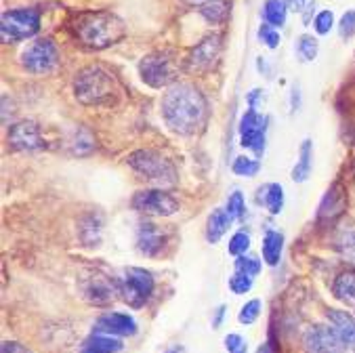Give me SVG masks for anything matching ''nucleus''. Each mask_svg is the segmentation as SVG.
<instances>
[{"label":"nucleus","instance_id":"aec40b11","mask_svg":"<svg viewBox=\"0 0 355 353\" xmlns=\"http://www.w3.org/2000/svg\"><path fill=\"white\" fill-rule=\"evenodd\" d=\"M122 341L110 334H99L95 332L93 336H89L78 353H120L122 351Z\"/></svg>","mask_w":355,"mask_h":353},{"label":"nucleus","instance_id":"7ed1b4c3","mask_svg":"<svg viewBox=\"0 0 355 353\" xmlns=\"http://www.w3.org/2000/svg\"><path fill=\"white\" fill-rule=\"evenodd\" d=\"M74 95L83 105H112L116 103L120 89L116 78L101 65H87L74 78Z\"/></svg>","mask_w":355,"mask_h":353},{"label":"nucleus","instance_id":"a19ab883","mask_svg":"<svg viewBox=\"0 0 355 353\" xmlns=\"http://www.w3.org/2000/svg\"><path fill=\"white\" fill-rule=\"evenodd\" d=\"M288 7V11H295V13H301L307 9V0H284Z\"/></svg>","mask_w":355,"mask_h":353},{"label":"nucleus","instance_id":"c85d7f7f","mask_svg":"<svg viewBox=\"0 0 355 353\" xmlns=\"http://www.w3.org/2000/svg\"><path fill=\"white\" fill-rule=\"evenodd\" d=\"M232 171L238 177H254L261 171V162L254 160V158H248V156H240V158L234 160Z\"/></svg>","mask_w":355,"mask_h":353},{"label":"nucleus","instance_id":"473e14b6","mask_svg":"<svg viewBox=\"0 0 355 353\" xmlns=\"http://www.w3.org/2000/svg\"><path fill=\"white\" fill-rule=\"evenodd\" d=\"M261 301L259 299H252V301H248L246 305H242V309H240V313H238V320H240V324H246V326H250V324H254L257 320H259V316H261Z\"/></svg>","mask_w":355,"mask_h":353},{"label":"nucleus","instance_id":"bb28decb","mask_svg":"<svg viewBox=\"0 0 355 353\" xmlns=\"http://www.w3.org/2000/svg\"><path fill=\"white\" fill-rule=\"evenodd\" d=\"M318 51H320V42L318 38H313L311 34H303L299 36L297 40V55L303 63H309L318 57Z\"/></svg>","mask_w":355,"mask_h":353},{"label":"nucleus","instance_id":"f704fd0d","mask_svg":"<svg viewBox=\"0 0 355 353\" xmlns=\"http://www.w3.org/2000/svg\"><path fill=\"white\" fill-rule=\"evenodd\" d=\"M250 248V236L248 234H244V232H238V234H234L232 236V240H230V244H227V250H230V255H234V257H242V255H246V250Z\"/></svg>","mask_w":355,"mask_h":353},{"label":"nucleus","instance_id":"ea45409f","mask_svg":"<svg viewBox=\"0 0 355 353\" xmlns=\"http://www.w3.org/2000/svg\"><path fill=\"white\" fill-rule=\"evenodd\" d=\"M0 353H32V349H28L26 345H21L17 341H5Z\"/></svg>","mask_w":355,"mask_h":353},{"label":"nucleus","instance_id":"9d476101","mask_svg":"<svg viewBox=\"0 0 355 353\" xmlns=\"http://www.w3.org/2000/svg\"><path fill=\"white\" fill-rule=\"evenodd\" d=\"M265 132H267V118L259 114L257 107H248L240 120V146L252 150L257 156H263Z\"/></svg>","mask_w":355,"mask_h":353},{"label":"nucleus","instance_id":"5701e85b","mask_svg":"<svg viewBox=\"0 0 355 353\" xmlns=\"http://www.w3.org/2000/svg\"><path fill=\"white\" fill-rule=\"evenodd\" d=\"M282 250H284V236L279 232H273L269 230L263 238V246H261V252H263V261L269 265V267H275L282 259Z\"/></svg>","mask_w":355,"mask_h":353},{"label":"nucleus","instance_id":"2eb2a0df","mask_svg":"<svg viewBox=\"0 0 355 353\" xmlns=\"http://www.w3.org/2000/svg\"><path fill=\"white\" fill-rule=\"evenodd\" d=\"M95 332L99 334H110V336H132L137 334V322L128 313H103L95 322Z\"/></svg>","mask_w":355,"mask_h":353},{"label":"nucleus","instance_id":"c756f323","mask_svg":"<svg viewBox=\"0 0 355 353\" xmlns=\"http://www.w3.org/2000/svg\"><path fill=\"white\" fill-rule=\"evenodd\" d=\"M252 284H254V277L248 275V273H242V271H236L230 277V291L234 295H246V293H250Z\"/></svg>","mask_w":355,"mask_h":353},{"label":"nucleus","instance_id":"c9c22d12","mask_svg":"<svg viewBox=\"0 0 355 353\" xmlns=\"http://www.w3.org/2000/svg\"><path fill=\"white\" fill-rule=\"evenodd\" d=\"M259 38H261V42H265L269 49H277L279 42H282L277 28H273V26H269V24H263V26L259 28Z\"/></svg>","mask_w":355,"mask_h":353},{"label":"nucleus","instance_id":"58836bf2","mask_svg":"<svg viewBox=\"0 0 355 353\" xmlns=\"http://www.w3.org/2000/svg\"><path fill=\"white\" fill-rule=\"evenodd\" d=\"M225 349L227 353H248V343L242 334L232 332L225 336Z\"/></svg>","mask_w":355,"mask_h":353},{"label":"nucleus","instance_id":"4be33fe9","mask_svg":"<svg viewBox=\"0 0 355 353\" xmlns=\"http://www.w3.org/2000/svg\"><path fill=\"white\" fill-rule=\"evenodd\" d=\"M311 171H313V144H311V139H305L299 150V160L293 169V181L305 183Z\"/></svg>","mask_w":355,"mask_h":353},{"label":"nucleus","instance_id":"6ab92c4d","mask_svg":"<svg viewBox=\"0 0 355 353\" xmlns=\"http://www.w3.org/2000/svg\"><path fill=\"white\" fill-rule=\"evenodd\" d=\"M232 223H234V219L230 217V213L225 208H215L208 215V221H206V240L210 244H217L227 234Z\"/></svg>","mask_w":355,"mask_h":353},{"label":"nucleus","instance_id":"2f4dec72","mask_svg":"<svg viewBox=\"0 0 355 353\" xmlns=\"http://www.w3.org/2000/svg\"><path fill=\"white\" fill-rule=\"evenodd\" d=\"M225 210H227L230 217H232L234 221H240V219L244 217V213H246V202H244V196H242L240 191L230 193L227 204H225Z\"/></svg>","mask_w":355,"mask_h":353},{"label":"nucleus","instance_id":"1a4fd4ad","mask_svg":"<svg viewBox=\"0 0 355 353\" xmlns=\"http://www.w3.org/2000/svg\"><path fill=\"white\" fill-rule=\"evenodd\" d=\"M137 213L152 217H173L179 213V200L164 189H141L130 200Z\"/></svg>","mask_w":355,"mask_h":353},{"label":"nucleus","instance_id":"37998d69","mask_svg":"<svg viewBox=\"0 0 355 353\" xmlns=\"http://www.w3.org/2000/svg\"><path fill=\"white\" fill-rule=\"evenodd\" d=\"M185 3H187V5H191V7H196V5H200V7H202V5L210 3V0H185Z\"/></svg>","mask_w":355,"mask_h":353},{"label":"nucleus","instance_id":"6e6552de","mask_svg":"<svg viewBox=\"0 0 355 353\" xmlns=\"http://www.w3.org/2000/svg\"><path fill=\"white\" fill-rule=\"evenodd\" d=\"M59 63V49L51 38H38L21 53V65L30 74H51Z\"/></svg>","mask_w":355,"mask_h":353},{"label":"nucleus","instance_id":"4c0bfd02","mask_svg":"<svg viewBox=\"0 0 355 353\" xmlns=\"http://www.w3.org/2000/svg\"><path fill=\"white\" fill-rule=\"evenodd\" d=\"M338 34L345 40H349V38L355 36V11H347L340 17V21H338Z\"/></svg>","mask_w":355,"mask_h":353},{"label":"nucleus","instance_id":"dca6fc26","mask_svg":"<svg viewBox=\"0 0 355 353\" xmlns=\"http://www.w3.org/2000/svg\"><path fill=\"white\" fill-rule=\"evenodd\" d=\"M345 208H347V193H345L340 183H334L326 191V196H324V200L320 204L318 219L320 221H332V219H336V217H340L345 213Z\"/></svg>","mask_w":355,"mask_h":353},{"label":"nucleus","instance_id":"412c9836","mask_svg":"<svg viewBox=\"0 0 355 353\" xmlns=\"http://www.w3.org/2000/svg\"><path fill=\"white\" fill-rule=\"evenodd\" d=\"M259 204H263L271 215H279L284 208V187L279 183H267L259 187L257 196Z\"/></svg>","mask_w":355,"mask_h":353},{"label":"nucleus","instance_id":"a211bd4d","mask_svg":"<svg viewBox=\"0 0 355 353\" xmlns=\"http://www.w3.org/2000/svg\"><path fill=\"white\" fill-rule=\"evenodd\" d=\"M164 232L154 223H144L137 234V248L146 257H156L164 248Z\"/></svg>","mask_w":355,"mask_h":353},{"label":"nucleus","instance_id":"4468645a","mask_svg":"<svg viewBox=\"0 0 355 353\" xmlns=\"http://www.w3.org/2000/svg\"><path fill=\"white\" fill-rule=\"evenodd\" d=\"M9 144L21 152H36L44 148V139L34 120H21L9 128Z\"/></svg>","mask_w":355,"mask_h":353},{"label":"nucleus","instance_id":"39448f33","mask_svg":"<svg viewBox=\"0 0 355 353\" xmlns=\"http://www.w3.org/2000/svg\"><path fill=\"white\" fill-rule=\"evenodd\" d=\"M118 284V295L120 299L132 307V309H139L144 307L152 293H154V277L150 271L141 269V267H128L122 271V275L116 279Z\"/></svg>","mask_w":355,"mask_h":353},{"label":"nucleus","instance_id":"20e7f679","mask_svg":"<svg viewBox=\"0 0 355 353\" xmlns=\"http://www.w3.org/2000/svg\"><path fill=\"white\" fill-rule=\"evenodd\" d=\"M126 164L141 175V179H148L156 185H173L177 181V171L171 160L154 150H137L126 156Z\"/></svg>","mask_w":355,"mask_h":353},{"label":"nucleus","instance_id":"cd10ccee","mask_svg":"<svg viewBox=\"0 0 355 353\" xmlns=\"http://www.w3.org/2000/svg\"><path fill=\"white\" fill-rule=\"evenodd\" d=\"M336 250L343 261L355 265V232H345L336 240Z\"/></svg>","mask_w":355,"mask_h":353},{"label":"nucleus","instance_id":"a878e982","mask_svg":"<svg viewBox=\"0 0 355 353\" xmlns=\"http://www.w3.org/2000/svg\"><path fill=\"white\" fill-rule=\"evenodd\" d=\"M230 9L232 7H230L227 0H210V3L202 5L198 11L210 24H223L230 17Z\"/></svg>","mask_w":355,"mask_h":353},{"label":"nucleus","instance_id":"393cba45","mask_svg":"<svg viewBox=\"0 0 355 353\" xmlns=\"http://www.w3.org/2000/svg\"><path fill=\"white\" fill-rule=\"evenodd\" d=\"M263 17H265V24H269L273 28H282L284 24H286V17H288L286 3H284V0H265Z\"/></svg>","mask_w":355,"mask_h":353},{"label":"nucleus","instance_id":"72a5a7b5","mask_svg":"<svg viewBox=\"0 0 355 353\" xmlns=\"http://www.w3.org/2000/svg\"><path fill=\"white\" fill-rule=\"evenodd\" d=\"M236 271H242V273H248L252 277H257L261 273V261L252 255H242V257H236Z\"/></svg>","mask_w":355,"mask_h":353},{"label":"nucleus","instance_id":"9b49d317","mask_svg":"<svg viewBox=\"0 0 355 353\" xmlns=\"http://www.w3.org/2000/svg\"><path fill=\"white\" fill-rule=\"evenodd\" d=\"M303 349H305V353H343L345 345L340 343V338L332 326L315 324L305 330Z\"/></svg>","mask_w":355,"mask_h":353},{"label":"nucleus","instance_id":"f3484780","mask_svg":"<svg viewBox=\"0 0 355 353\" xmlns=\"http://www.w3.org/2000/svg\"><path fill=\"white\" fill-rule=\"evenodd\" d=\"M326 318H328L330 326L334 328V332L338 334L345 349L355 351V318L347 311H340V309H330L326 313Z\"/></svg>","mask_w":355,"mask_h":353},{"label":"nucleus","instance_id":"79ce46f5","mask_svg":"<svg viewBox=\"0 0 355 353\" xmlns=\"http://www.w3.org/2000/svg\"><path fill=\"white\" fill-rule=\"evenodd\" d=\"M223 316H225V305L217 307V311H215V320H212V328H219V326H221Z\"/></svg>","mask_w":355,"mask_h":353},{"label":"nucleus","instance_id":"ddd939ff","mask_svg":"<svg viewBox=\"0 0 355 353\" xmlns=\"http://www.w3.org/2000/svg\"><path fill=\"white\" fill-rule=\"evenodd\" d=\"M80 291H83V297L89 303L105 305V303H110L114 299V295H118V284H116V279H110L107 275H101V273L93 271V273L83 277Z\"/></svg>","mask_w":355,"mask_h":353},{"label":"nucleus","instance_id":"f8f14e48","mask_svg":"<svg viewBox=\"0 0 355 353\" xmlns=\"http://www.w3.org/2000/svg\"><path fill=\"white\" fill-rule=\"evenodd\" d=\"M219 55H221V36L210 34L191 49L187 57V69L189 72H206V69H210L217 63Z\"/></svg>","mask_w":355,"mask_h":353},{"label":"nucleus","instance_id":"e433bc0d","mask_svg":"<svg viewBox=\"0 0 355 353\" xmlns=\"http://www.w3.org/2000/svg\"><path fill=\"white\" fill-rule=\"evenodd\" d=\"M332 26H334V15H332V11H320V13L315 15V19H313V28H315V32H318L320 36L328 34V32L332 30Z\"/></svg>","mask_w":355,"mask_h":353},{"label":"nucleus","instance_id":"b1692460","mask_svg":"<svg viewBox=\"0 0 355 353\" xmlns=\"http://www.w3.org/2000/svg\"><path fill=\"white\" fill-rule=\"evenodd\" d=\"M332 295L343 303H355V269L338 273L332 284Z\"/></svg>","mask_w":355,"mask_h":353},{"label":"nucleus","instance_id":"0eeeda50","mask_svg":"<svg viewBox=\"0 0 355 353\" xmlns=\"http://www.w3.org/2000/svg\"><path fill=\"white\" fill-rule=\"evenodd\" d=\"M139 76L152 89H168L175 85L177 78V65L175 57L166 51H156L141 59L139 63Z\"/></svg>","mask_w":355,"mask_h":353},{"label":"nucleus","instance_id":"423d86ee","mask_svg":"<svg viewBox=\"0 0 355 353\" xmlns=\"http://www.w3.org/2000/svg\"><path fill=\"white\" fill-rule=\"evenodd\" d=\"M40 30V11L34 7H19L3 13L0 19V36L5 44L28 40Z\"/></svg>","mask_w":355,"mask_h":353},{"label":"nucleus","instance_id":"c03bdc74","mask_svg":"<svg viewBox=\"0 0 355 353\" xmlns=\"http://www.w3.org/2000/svg\"><path fill=\"white\" fill-rule=\"evenodd\" d=\"M259 353H271V351H269V345H261V347H259Z\"/></svg>","mask_w":355,"mask_h":353},{"label":"nucleus","instance_id":"7c9ffc66","mask_svg":"<svg viewBox=\"0 0 355 353\" xmlns=\"http://www.w3.org/2000/svg\"><path fill=\"white\" fill-rule=\"evenodd\" d=\"M95 150V139L87 128L76 130V139H74V154L78 156H87Z\"/></svg>","mask_w":355,"mask_h":353},{"label":"nucleus","instance_id":"f257e3e1","mask_svg":"<svg viewBox=\"0 0 355 353\" xmlns=\"http://www.w3.org/2000/svg\"><path fill=\"white\" fill-rule=\"evenodd\" d=\"M164 124L183 137L198 132L208 116V103L204 95L189 83H175L166 89L160 103Z\"/></svg>","mask_w":355,"mask_h":353},{"label":"nucleus","instance_id":"f03ea898","mask_svg":"<svg viewBox=\"0 0 355 353\" xmlns=\"http://www.w3.org/2000/svg\"><path fill=\"white\" fill-rule=\"evenodd\" d=\"M74 38L91 51H103L126 36V24L110 11H85L69 21Z\"/></svg>","mask_w":355,"mask_h":353}]
</instances>
